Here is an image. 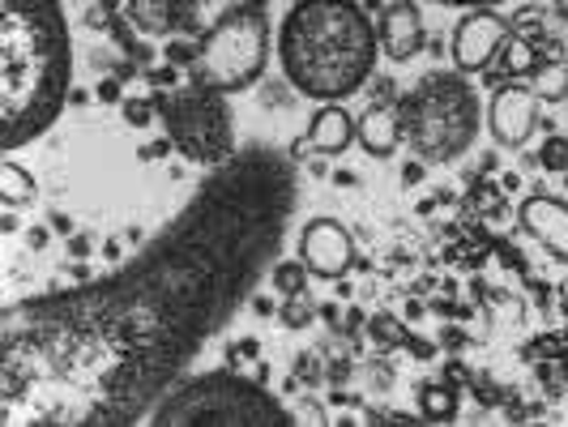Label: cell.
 Returning <instances> with one entry per match:
<instances>
[{"instance_id": "3", "label": "cell", "mask_w": 568, "mask_h": 427, "mask_svg": "<svg viewBox=\"0 0 568 427\" xmlns=\"http://www.w3.org/2000/svg\"><path fill=\"white\" fill-rule=\"evenodd\" d=\"M381 34L355 0H295L278 27L283 78L313 103H346L376 69Z\"/></svg>"}, {"instance_id": "11", "label": "cell", "mask_w": 568, "mask_h": 427, "mask_svg": "<svg viewBox=\"0 0 568 427\" xmlns=\"http://www.w3.org/2000/svg\"><path fill=\"white\" fill-rule=\"evenodd\" d=\"M427 27H424V9L419 0H389L381 9V52L394 64H406L424 52Z\"/></svg>"}, {"instance_id": "10", "label": "cell", "mask_w": 568, "mask_h": 427, "mask_svg": "<svg viewBox=\"0 0 568 427\" xmlns=\"http://www.w3.org/2000/svg\"><path fill=\"white\" fill-rule=\"evenodd\" d=\"M539 103L542 99L535 94V85H521V82L500 85L491 94V103H487V129H491V138L500 145L521 150V145L530 142V133L539 129Z\"/></svg>"}, {"instance_id": "28", "label": "cell", "mask_w": 568, "mask_h": 427, "mask_svg": "<svg viewBox=\"0 0 568 427\" xmlns=\"http://www.w3.org/2000/svg\"><path fill=\"white\" fill-rule=\"evenodd\" d=\"M419 175H424V167H406V171H402V180H406V184H415Z\"/></svg>"}, {"instance_id": "23", "label": "cell", "mask_w": 568, "mask_h": 427, "mask_svg": "<svg viewBox=\"0 0 568 427\" xmlns=\"http://www.w3.org/2000/svg\"><path fill=\"white\" fill-rule=\"evenodd\" d=\"M372 338H381L385 346H398L402 342V325L394 316H372Z\"/></svg>"}, {"instance_id": "12", "label": "cell", "mask_w": 568, "mask_h": 427, "mask_svg": "<svg viewBox=\"0 0 568 427\" xmlns=\"http://www.w3.org/2000/svg\"><path fill=\"white\" fill-rule=\"evenodd\" d=\"M517 218H521V231H530L547 253L568 261V201L535 193V197L521 201Z\"/></svg>"}, {"instance_id": "2", "label": "cell", "mask_w": 568, "mask_h": 427, "mask_svg": "<svg viewBox=\"0 0 568 427\" xmlns=\"http://www.w3.org/2000/svg\"><path fill=\"white\" fill-rule=\"evenodd\" d=\"M73 43L60 0H0V142H39L69 103Z\"/></svg>"}, {"instance_id": "14", "label": "cell", "mask_w": 568, "mask_h": 427, "mask_svg": "<svg viewBox=\"0 0 568 427\" xmlns=\"http://www.w3.org/2000/svg\"><path fill=\"white\" fill-rule=\"evenodd\" d=\"M355 124H359V145L368 150L372 159H394V154H398V145H402L398 108L372 103V108H364V115H359Z\"/></svg>"}, {"instance_id": "6", "label": "cell", "mask_w": 568, "mask_h": 427, "mask_svg": "<svg viewBox=\"0 0 568 427\" xmlns=\"http://www.w3.org/2000/svg\"><path fill=\"white\" fill-rule=\"evenodd\" d=\"M270 64V18L261 4H231L219 22L197 39V57L189 64V78L223 94H240L261 82Z\"/></svg>"}, {"instance_id": "29", "label": "cell", "mask_w": 568, "mask_h": 427, "mask_svg": "<svg viewBox=\"0 0 568 427\" xmlns=\"http://www.w3.org/2000/svg\"><path fill=\"white\" fill-rule=\"evenodd\" d=\"M551 4H556V13H560V18L568 22V0H551Z\"/></svg>"}, {"instance_id": "27", "label": "cell", "mask_w": 568, "mask_h": 427, "mask_svg": "<svg viewBox=\"0 0 568 427\" xmlns=\"http://www.w3.org/2000/svg\"><path fill=\"white\" fill-rule=\"evenodd\" d=\"M99 99H103V103H115V99H120L115 82H103V85H99Z\"/></svg>"}, {"instance_id": "15", "label": "cell", "mask_w": 568, "mask_h": 427, "mask_svg": "<svg viewBox=\"0 0 568 427\" xmlns=\"http://www.w3.org/2000/svg\"><path fill=\"white\" fill-rule=\"evenodd\" d=\"M0 197H4L9 210H22V205H30V201L39 197V184H34V175L22 163L4 159L0 163Z\"/></svg>"}, {"instance_id": "19", "label": "cell", "mask_w": 568, "mask_h": 427, "mask_svg": "<svg viewBox=\"0 0 568 427\" xmlns=\"http://www.w3.org/2000/svg\"><path fill=\"white\" fill-rule=\"evenodd\" d=\"M419 410H424V419H432V424H445V419L457 415V394L449 385H424L419 389Z\"/></svg>"}, {"instance_id": "8", "label": "cell", "mask_w": 568, "mask_h": 427, "mask_svg": "<svg viewBox=\"0 0 568 427\" xmlns=\"http://www.w3.org/2000/svg\"><path fill=\"white\" fill-rule=\"evenodd\" d=\"M505 39H509V22L496 9H487V4L484 9H466L457 18L454 39H449V57L462 73H484L487 64L500 57Z\"/></svg>"}, {"instance_id": "24", "label": "cell", "mask_w": 568, "mask_h": 427, "mask_svg": "<svg viewBox=\"0 0 568 427\" xmlns=\"http://www.w3.org/2000/svg\"><path fill=\"white\" fill-rule=\"evenodd\" d=\"M193 13H197L193 0H171V22H175V30H193Z\"/></svg>"}, {"instance_id": "16", "label": "cell", "mask_w": 568, "mask_h": 427, "mask_svg": "<svg viewBox=\"0 0 568 427\" xmlns=\"http://www.w3.org/2000/svg\"><path fill=\"white\" fill-rule=\"evenodd\" d=\"M124 18L142 34H168L175 30L171 22V0H124Z\"/></svg>"}, {"instance_id": "13", "label": "cell", "mask_w": 568, "mask_h": 427, "mask_svg": "<svg viewBox=\"0 0 568 427\" xmlns=\"http://www.w3.org/2000/svg\"><path fill=\"white\" fill-rule=\"evenodd\" d=\"M351 142H359V124L342 103H321L308 124V150L316 154H346Z\"/></svg>"}, {"instance_id": "31", "label": "cell", "mask_w": 568, "mask_h": 427, "mask_svg": "<svg viewBox=\"0 0 568 427\" xmlns=\"http://www.w3.org/2000/svg\"><path fill=\"white\" fill-rule=\"evenodd\" d=\"M565 184H568V171H565Z\"/></svg>"}, {"instance_id": "21", "label": "cell", "mask_w": 568, "mask_h": 427, "mask_svg": "<svg viewBox=\"0 0 568 427\" xmlns=\"http://www.w3.org/2000/svg\"><path fill=\"white\" fill-rule=\"evenodd\" d=\"M535 163H539L542 171H568V138L565 133H551V138L542 142Z\"/></svg>"}, {"instance_id": "7", "label": "cell", "mask_w": 568, "mask_h": 427, "mask_svg": "<svg viewBox=\"0 0 568 427\" xmlns=\"http://www.w3.org/2000/svg\"><path fill=\"white\" fill-rule=\"evenodd\" d=\"M154 108H159V124H163L168 142L189 163L219 167L240 150L235 145V115H231L223 90H210L197 82L171 85L163 94H154Z\"/></svg>"}, {"instance_id": "1", "label": "cell", "mask_w": 568, "mask_h": 427, "mask_svg": "<svg viewBox=\"0 0 568 427\" xmlns=\"http://www.w3.org/2000/svg\"><path fill=\"white\" fill-rule=\"evenodd\" d=\"M295 205V159L265 142L240 145L129 265L9 304L0 316V424H145L278 265Z\"/></svg>"}, {"instance_id": "17", "label": "cell", "mask_w": 568, "mask_h": 427, "mask_svg": "<svg viewBox=\"0 0 568 427\" xmlns=\"http://www.w3.org/2000/svg\"><path fill=\"white\" fill-rule=\"evenodd\" d=\"M500 64H505V73H513V78H530V73H539L542 60L526 34H509L505 48H500Z\"/></svg>"}, {"instance_id": "18", "label": "cell", "mask_w": 568, "mask_h": 427, "mask_svg": "<svg viewBox=\"0 0 568 427\" xmlns=\"http://www.w3.org/2000/svg\"><path fill=\"white\" fill-rule=\"evenodd\" d=\"M308 274H313V270H308L300 256H278V265L270 270L278 295H304V291H308Z\"/></svg>"}, {"instance_id": "25", "label": "cell", "mask_w": 568, "mask_h": 427, "mask_svg": "<svg viewBox=\"0 0 568 427\" xmlns=\"http://www.w3.org/2000/svg\"><path fill=\"white\" fill-rule=\"evenodd\" d=\"M120 108H124V120H129V124H145L150 115H159L154 99H150V103H138V99H129V103H120Z\"/></svg>"}, {"instance_id": "26", "label": "cell", "mask_w": 568, "mask_h": 427, "mask_svg": "<svg viewBox=\"0 0 568 427\" xmlns=\"http://www.w3.org/2000/svg\"><path fill=\"white\" fill-rule=\"evenodd\" d=\"M432 4H449V9H496V4H505V0H432Z\"/></svg>"}, {"instance_id": "5", "label": "cell", "mask_w": 568, "mask_h": 427, "mask_svg": "<svg viewBox=\"0 0 568 427\" xmlns=\"http://www.w3.org/2000/svg\"><path fill=\"white\" fill-rule=\"evenodd\" d=\"M150 424L159 427H274L295 424V415L270 389H261L256 380L240 372H201L189 376L171 389L168 398L154 406Z\"/></svg>"}, {"instance_id": "20", "label": "cell", "mask_w": 568, "mask_h": 427, "mask_svg": "<svg viewBox=\"0 0 568 427\" xmlns=\"http://www.w3.org/2000/svg\"><path fill=\"white\" fill-rule=\"evenodd\" d=\"M535 94H539V99H547V103H560V99H568V69L560 64V60H547V64H539V73H535Z\"/></svg>"}, {"instance_id": "30", "label": "cell", "mask_w": 568, "mask_h": 427, "mask_svg": "<svg viewBox=\"0 0 568 427\" xmlns=\"http://www.w3.org/2000/svg\"><path fill=\"white\" fill-rule=\"evenodd\" d=\"M248 4H261V9H265V4H270V0H248Z\"/></svg>"}, {"instance_id": "9", "label": "cell", "mask_w": 568, "mask_h": 427, "mask_svg": "<svg viewBox=\"0 0 568 427\" xmlns=\"http://www.w3.org/2000/svg\"><path fill=\"white\" fill-rule=\"evenodd\" d=\"M295 256L313 270V278H342V274H351V265H355V240H351V231L346 223L338 218H308L304 231H300V244H295Z\"/></svg>"}, {"instance_id": "4", "label": "cell", "mask_w": 568, "mask_h": 427, "mask_svg": "<svg viewBox=\"0 0 568 427\" xmlns=\"http://www.w3.org/2000/svg\"><path fill=\"white\" fill-rule=\"evenodd\" d=\"M398 120L402 142L419 154V163H454L479 138L484 99L462 69H432L402 94Z\"/></svg>"}, {"instance_id": "22", "label": "cell", "mask_w": 568, "mask_h": 427, "mask_svg": "<svg viewBox=\"0 0 568 427\" xmlns=\"http://www.w3.org/2000/svg\"><path fill=\"white\" fill-rule=\"evenodd\" d=\"M283 325L286 329H308L313 325V304L304 295H283Z\"/></svg>"}]
</instances>
